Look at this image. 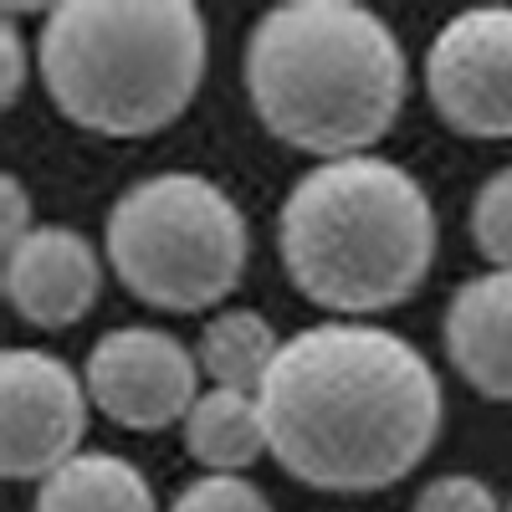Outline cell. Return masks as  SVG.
<instances>
[{
  "label": "cell",
  "instance_id": "cell-7",
  "mask_svg": "<svg viewBox=\"0 0 512 512\" xmlns=\"http://www.w3.org/2000/svg\"><path fill=\"white\" fill-rule=\"evenodd\" d=\"M425 93L456 134L512 139V6H472L431 36Z\"/></svg>",
  "mask_w": 512,
  "mask_h": 512
},
{
  "label": "cell",
  "instance_id": "cell-16",
  "mask_svg": "<svg viewBox=\"0 0 512 512\" xmlns=\"http://www.w3.org/2000/svg\"><path fill=\"white\" fill-rule=\"evenodd\" d=\"M415 512H502L492 487L482 477H466V472H446L436 482H425L415 497Z\"/></svg>",
  "mask_w": 512,
  "mask_h": 512
},
{
  "label": "cell",
  "instance_id": "cell-19",
  "mask_svg": "<svg viewBox=\"0 0 512 512\" xmlns=\"http://www.w3.org/2000/svg\"><path fill=\"white\" fill-rule=\"evenodd\" d=\"M507 512H512V502H507Z\"/></svg>",
  "mask_w": 512,
  "mask_h": 512
},
{
  "label": "cell",
  "instance_id": "cell-13",
  "mask_svg": "<svg viewBox=\"0 0 512 512\" xmlns=\"http://www.w3.org/2000/svg\"><path fill=\"white\" fill-rule=\"evenodd\" d=\"M277 333L272 323L256 313V308H221L210 313L205 328H200V344H195V359H200V374L216 384V390H246L256 395L262 379L277 359Z\"/></svg>",
  "mask_w": 512,
  "mask_h": 512
},
{
  "label": "cell",
  "instance_id": "cell-6",
  "mask_svg": "<svg viewBox=\"0 0 512 512\" xmlns=\"http://www.w3.org/2000/svg\"><path fill=\"white\" fill-rule=\"evenodd\" d=\"M88 384L47 349L0 354V472L11 482H47L82 456Z\"/></svg>",
  "mask_w": 512,
  "mask_h": 512
},
{
  "label": "cell",
  "instance_id": "cell-5",
  "mask_svg": "<svg viewBox=\"0 0 512 512\" xmlns=\"http://www.w3.org/2000/svg\"><path fill=\"white\" fill-rule=\"evenodd\" d=\"M246 216L205 175L164 169L128 185L108 210V262L149 308L205 313L246 272Z\"/></svg>",
  "mask_w": 512,
  "mask_h": 512
},
{
  "label": "cell",
  "instance_id": "cell-2",
  "mask_svg": "<svg viewBox=\"0 0 512 512\" xmlns=\"http://www.w3.org/2000/svg\"><path fill=\"white\" fill-rule=\"evenodd\" d=\"M246 93L267 134L328 159L369 154L405 103L395 31L354 0H287L246 41Z\"/></svg>",
  "mask_w": 512,
  "mask_h": 512
},
{
  "label": "cell",
  "instance_id": "cell-8",
  "mask_svg": "<svg viewBox=\"0 0 512 512\" xmlns=\"http://www.w3.org/2000/svg\"><path fill=\"white\" fill-rule=\"evenodd\" d=\"M195 379V349H185L175 333L144 323L103 333L88 354V369H82L93 405L123 431H164V425L185 420L200 400Z\"/></svg>",
  "mask_w": 512,
  "mask_h": 512
},
{
  "label": "cell",
  "instance_id": "cell-14",
  "mask_svg": "<svg viewBox=\"0 0 512 512\" xmlns=\"http://www.w3.org/2000/svg\"><path fill=\"white\" fill-rule=\"evenodd\" d=\"M472 241L492 272H512V164L482 180L472 200Z\"/></svg>",
  "mask_w": 512,
  "mask_h": 512
},
{
  "label": "cell",
  "instance_id": "cell-11",
  "mask_svg": "<svg viewBox=\"0 0 512 512\" xmlns=\"http://www.w3.org/2000/svg\"><path fill=\"white\" fill-rule=\"evenodd\" d=\"M31 512H154L149 477L113 451H82L36 487Z\"/></svg>",
  "mask_w": 512,
  "mask_h": 512
},
{
  "label": "cell",
  "instance_id": "cell-9",
  "mask_svg": "<svg viewBox=\"0 0 512 512\" xmlns=\"http://www.w3.org/2000/svg\"><path fill=\"white\" fill-rule=\"evenodd\" d=\"M6 303L36 328H72L88 318L103 287V256L98 246L72 226H36L21 246L6 251Z\"/></svg>",
  "mask_w": 512,
  "mask_h": 512
},
{
  "label": "cell",
  "instance_id": "cell-17",
  "mask_svg": "<svg viewBox=\"0 0 512 512\" xmlns=\"http://www.w3.org/2000/svg\"><path fill=\"white\" fill-rule=\"evenodd\" d=\"M0 190H6V231H0V251H11V246H21V241L36 231V226H31V195L21 190L16 175L0 180Z\"/></svg>",
  "mask_w": 512,
  "mask_h": 512
},
{
  "label": "cell",
  "instance_id": "cell-18",
  "mask_svg": "<svg viewBox=\"0 0 512 512\" xmlns=\"http://www.w3.org/2000/svg\"><path fill=\"white\" fill-rule=\"evenodd\" d=\"M0 52H6V77H0V98L16 103L21 82H26V52H21V36H16V26H11V21L0 26Z\"/></svg>",
  "mask_w": 512,
  "mask_h": 512
},
{
  "label": "cell",
  "instance_id": "cell-4",
  "mask_svg": "<svg viewBox=\"0 0 512 512\" xmlns=\"http://www.w3.org/2000/svg\"><path fill=\"white\" fill-rule=\"evenodd\" d=\"M36 62L62 118L144 139L190 108L205 77V21L190 0H62L41 21Z\"/></svg>",
  "mask_w": 512,
  "mask_h": 512
},
{
  "label": "cell",
  "instance_id": "cell-10",
  "mask_svg": "<svg viewBox=\"0 0 512 512\" xmlns=\"http://www.w3.org/2000/svg\"><path fill=\"white\" fill-rule=\"evenodd\" d=\"M446 359L487 400L512 405V272H482L446 303Z\"/></svg>",
  "mask_w": 512,
  "mask_h": 512
},
{
  "label": "cell",
  "instance_id": "cell-12",
  "mask_svg": "<svg viewBox=\"0 0 512 512\" xmlns=\"http://www.w3.org/2000/svg\"><path fill=\"white\" fill-rule=\"evenodd\" d=\"M185 446L205 472H236L267 451V420L262 405L246 390H200L195 410L185 415Z\"/></svg>",
  "mask_w": 512,
  "mask_h": 512
},
{
  "label": "cell",
  "instance_id": "cell-15",
  "mask_svg": "<svg viewBox=\"0 0 512 512\" xmlns=\"http://www.w3.org/2000/svg\"><path fill=\"white\" fill-rule=\"evenodd\" d=\"M169 512H272V502L262 487L236 472H205L169 502Z\"/></svg>",
  "mask_w": 512,
  "mask_h": 512
},
{
  "label": "cell",
  "instance_id": "cell-3",
  "mask_svg": "<svg viewBox=\"0 0 512 512\" xmlns=\"http://www.w3.org/2000/svg\"><path fill=\"white\" fill-rule=\"evenodd\" d=\"M282 267L328 313H384L420 292L436 262V210L410 169L354 154L313 164L277 216Z\"/></svg>",
  "mask_w": 512,
  "mask_h": 512
},
{
  "label": "cell",
  "instance_id": "cell-1",
  "mask_svg": "<svg viewBox=\"0 0 512 512\" xmlns=\"http://www.w3.org/2000/svg\"><path fill=\"white\" fill-rule=\"evenodd\" d=\"M267 451L318 492H379L410 477L441 431V379L379 323H313L282 338L256 390Z\"/></svg>",
  "mask_w": 512,
  "mask_h": 512
}]
</instances>
